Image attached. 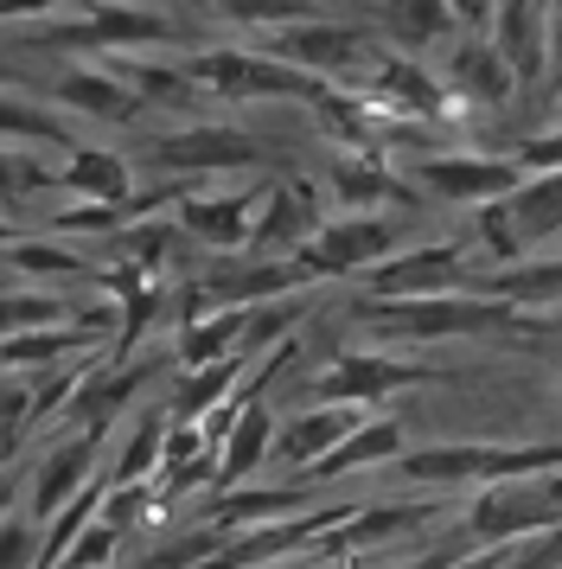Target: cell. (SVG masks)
I'll return each instance as SVG.
<instances>
[{
	"instance_id": "cell-5",
	"label": "cell",
	"mask_w": 562,
	"mask_h": 569,
	"mask_svg": "<svg viewBox=\"0 0 562 569\" xmlns=\"http://www.w3.org/2000/svg\"><path fill=\"white\" fill-rule=\"evenodd\" d=\"M185 78L199 83V90H211V97H224V103H313L327 90L320 78H307V71L281 64V58L237 52V46H224V52H192L185 58Z\"/></svg>"
},
{
	"instance_id": "cell-12",
	"label": "cell",
	"mask_w": 562,
	"mask_h": 569,
	"mask_svg": "<svg viewBox=\"0 0 562 569\" xmlns=\"http://www.w3.org/2000/svg\"><path fill=\"white\" fill-rule=\"evenodd\" d=\"M429 365H409L397 352H345L332 359L320 378H313V397L320 403H352V410H378L383 397H397L409 385H429Z\"/></svg>"
},
{
	"instance_id": "cell-46",
	"label": "cell",
	"mask_w": 562,
	"mask_h": 569,
	"mask_svg": "<svg viewBox=\"0 0 562 569\" xmlns=\"http://www.w3.org/2000/svg\"><path fill=\"white\" fill-rule=\"evenodd\" d=\"M556 116H562V64H556Z\"/></svg>"
},
{
	"instance_id": "cell-27",
	"label": "cell",
	"mask_w": 562,
	"mask_h": 569,
	"mask_svg": "<svg viewBox=\"0 0 562 569\" xmlns=\"http://www.w3.org/2000/svg\"><path fill=\"white\" fill-rule=\"evenodd\" d=\"M167 403H153V410H128V441L109 455L97 480L102 487H134V480H153V467H160V441H167Z\"/></svg>"
},
{
	"instance_id": "cell-17",
	"label": "cell",
	"mask_w": 562,
	"mask_h": 569,
	"mask_svg": "<svg viewBox=\"0 0 562 569\" xmlns=\"http://www.w3.org/2000/svg\"><path fill=\"white\" fill-rule=\"evenodd\" d=\"M434 78L448 83V97H454L460 109H499L511 90H518L511 64L499 58V46H492L485 32H460L454 52H448V64H441Z\"/></svg>"
},
{
	"instance_id": "cell-6",
	"label": "cell",
	"mask_w": 562,
	"mask_h": 569,
	"mask_svg": "<svg viewBox=\"0 0 562 569\" xmlns=\"http://www.w3.org/2000/svg\"><path fill=\"white\" fill-rule=\"evenodd\" d=\"M556 518H562V467H550V473L480 487L473 506H466V531L480 543H511V538H531L543 525H556Z\"/></svg>"
},
{
	"instance_id": "cell-2",
	"label": "cell",
	"mask_w": 562,
	"mask_h": 569,
	"mask_svg": "<svg viewBox=\"0 0 562 569\" xmlns=\"http://www.w3.org/2000/svg\"><path fill=\"white\" fill-rule=\"evenodd\" d=\"M352 320L371 333L390 339H473V333H531V320L492 301V295H415V301H378V295H358Z\"/></svg>"
},
{
	"instance_id": "cell-44",
	"label": "cell",
	"mask_w": 562,
	"mask_h": 569,
	"mask_svg": "<svg viewBox=\"0 0 562 569\" xmlns=\"http://www.w3.org/2000/svg\"><path fill=\"white\" fill-rule=\"evenodd\" d=\"M13 237H20V224H13V218H7V211H0V250H7V243H13Z\"/></svg>"
},
{
	"instance_id": "cell-21",
	"label": "cell",
	"mask_w": 562,
	"mask_h": 569,
	"mask_svg": "<svg viewBox=\"0 0 562 569\" xmlns=\"http://www.w3.org/2000/svg\"><path fill=\"white\" fill-rule=\"evenodd\" d=\"M51 186L77 192V206H122L128 192H134V167H128V154H116V148L77 141L71 154H64V167L51 173Z\"/></svg>"
},
{
	"instance_id": "cell-37",
	"label": "cell",
	"mask_w": 562,
	"mask_h": 569,
	"mask_svg": "<svg viewBox=\"0 0 562 569\" xmlns=\"http://www.w3.org/2000/svg\"><path fill=\"white\" fill-rule=\"evenodd\" d=\"M0 569H39V525L20 506L0 518Z\"/></svg>"
},
{
	"instance_id": "cell-8",
	"label": "cell",
	"mask_w": 562,
	"mask_h": 569,
	"mask_svg": "<svg viewBox=\"0 0 562 569\" xmlns=\"http://www.w3.org/2000/svg\"><path fill=\"white\" fill-rule=\"evenodd\" d=\"M102 441L109 429H64L39 448V461L26 467V487H20V512L46 531L58 506H71L77 492L97 480V461H102Z\"/></svg>"
},
{
	"instance_id": "cell-1",
	"label": "cell",
	"mask_w": 562,
	"mask_h": 569,
	"mask_svg": "<svg viewBox=\"0 0 562 569\" xmlns=\"http://www.w3.org/2000/svg\"><path fill=\"white\" fill-rule=\"evenodd\" d=\"M185 32L153 13V7H64L46 20H20V27H0V52H46V58H116L134 46H179Z\"/></svg>"
},
{
	"instance_id": "cell-25",
	"label": "cell",
	"mask_w": 562,
	"mask_h": 569,
	"mask_svg": "<svg viewBox=\"0 0 562 569\" xmlns=\"http://www.w3.org/2000/svg\"><path fill=\"white\" fill-rule=\"evenodd\" d=\"M313 506V487H230L204 499V525L237 538L243 525H269L275 512H307Z\"/></svg>"
},
{
	"instance_id": "cell-26",
	"label": "cell",
	"mask_w": 562,
	"mask_h": 569,
	"mask_svg": "<svg viewBox=\"0 0 562 569\" xmlns=\"http://www.w3.org/2000/svg\"><path fill=\"white\" fill-rule=\"evenodd\" d=\"M378 32H383L390 52L422 58V52H434V46L454 32V13H448V0H383L378 7Z\"/></svg>"
},
{
	"instance_id": "cell-32",
	"label": "cell",
	"mask_w": 562,
	"mask_h": 569,
	"mask_svg": "<svg viewBox=\"0 0 562 569\" xmlns=\"http://www.w3.org/2000/svg\"><path fill=\"white\" fill-rule=\"evenodd\" d=\"M39 327H77V301L58 288H0V339L13 333H39Z\"/></svg>"
},
{
	"instance_id": "cell-24",
	"label": "cell",
	"mask_w": 562,
	"mask_h": 569,
	"mask_svg": "<svg viewBox=\"0 0 562 569\" xmlns=\"http://www.w3.org/2000/svg\"><path fill=\"white\" fill-rule=\"evenodd\" d=\"M269 436H275V410L269 403H250L218 441V467H211V492L250 487L255 467H269Z\"/></svg>"
},
{
	"instance_id": "cell-40",
	"label": "cell",
	"mask_w": 562,
	"mask_h": 569,
	"mask_svg": "<svg viewBox=\"0 0 562 569\" xmlns=\"http://www.w3.org/2000/svg\"><path fill=\"white\" fill-rule=\"evenodd\" d=\"M492 7H499V0H448V13H454L460 32H485L492 27Z\"/></svg>"
},
{
	"instance_id": "cell-39",
	"label": "cell",
	"mask_w": 562,
	"mask_h": 569,
	"mask_svg": "<svg viewBox=\"0 0 562 569\" xmlns=\"http://www.w3.org/2000/svg\"><path fill=\"white\" fill-rule=\"evenodd\" d=\"M77 0H0V27H20V20H46V13H64Z\"/></svg>"
},
{
	"instance_id": "cell-41",
	"label": "cell",
	"mask_w": 562,
	"mask_h": 569,
	"mask_svg": "<svg viewBox=\"0 0 562 569\" xmlns=\"http://www.w3.org/2000/svg\"><path fill=\"white\" fill-rule=\"evenodd\" d=\"M543 64H562V0H543Z\"/></svg>"
},
{
	"instance_id": "cell-31",
	"label": "cell",
	"mask_w": 562,
	"mask_h": 569,
	"mask_svg": "<svg viewBox=\"0 0 562 569\" xmlns=\"http://www.w3.org/2000/svg\"><path fill=\"white\" fill-rule=\"evenodd\" d=\"M250 327V308H211L199 320H179V365L199 371V365H218L237 352V339Z\"/></svg>"
},
{
	"instance_id": "cell-9",
	"label": "cell",
	"mask_w": 562,
	"mask_h": 569,
	"mask_svg": "<svg viewBox=\"0 0 562 569\" xmlns=\"http://www.w3.org/2000/svg\"><path fill=\"white\" fill-rule=\"evenodd\" d=\"M397 243H403V224L397 218L345 211V218H320V231L307 237L294 257L307 262L313 282H339V276H371L383 257H397Z\"/></svg>"
},
{
	"instance_id": "cell-11",
	"label": "cell",
	"mask_w": 562,
	"mask_h": 569,
	"mask_svg": "<svg viewBox=\"0 0 562 569\" xmlns=\"http://www.w3.org/2000/svg\"><path fill=\"white\" fill-rule=\"evenodd\" d=\"M403 180L429 199H448V206H492L524 186V167L492 154H409Z\"/></svg>"
},
{
	"instance_id": "cell-10",
	"label": "cell",
	"mask_w": 562,
	"mask_h": 569,
	"mask_svg": "<svg viewBox=\"0 0 562 569\" xmlns=\"http://www.w3.org/2000/svg\"><path fill=\"white\" fill-rule=\"evenodd\" d=\"M480 262H466V243H422L403 257H383L364 276V295L378 301H415V295H473Z\"/></svg>"
},
{
	"instance_id": "cell-42",
	"label": "cell",
	"mask_w": 562,
	"mask_h": 569,
	"mask_svg": "<svg viewBox=\"0 0 562 569\" xmlns=\"http://www.w3.org/2000/svg\"><path fill=\"white\" fill-rule=\"evenodd\" d=\"M20 487H26V467H0V518L20 506Z\"/></svg>"
},
{
	"instance_id": "cell-35",
	"label": "cell",
	"mask_w": 562,
	"mask_h": 569,
	"mask_svg": "<svg viewBox=\"0 0 562 569\" xmlns=\"http://www.w3.org/2000/svg\"><path fill=\"white\" fill-rule=\"evenodd\" d=\"M499 569H562V518L531 531V538H511L499 550Z\"/></svg>"
},
{
	"instance_id": "cell-29",
	"label": "cell",
	"mask_w": 562,
	"mask_h": 569,
	"mask_svg": "<svg viewBox=\"0 0 562 569\" xmlns=\"http://www.w3.org/2000/svg\"><path fill=\"white\" fill-rule=\"evenodd\" d=\"M243 371H250V359H243V352H230V359H218V365L185 371V378L173 385V397H167V416H173V422H204V416L230 397V390L243 385Z\"/></svg>"
},
{
	"instance_id": "cell-28",
	"label": "cell",
	"mask_w": 562,
	"mask_h": 569,
	"mask_svg": "<svg viewBox=\"0 0 562 569\" xmlns=\"http://www.w3.org/2000/svg\"><path fill=\"white\" fill-rule=\"evenodd\" d=\"M473 295H492V301H511V308H556L562 301V257L550 262H499V269H480V288Z\"/></svg>"
},
{
	"instance_id": "cell-3",
	"label": "cell",
	"mask_w": 562,
	"mask_h": 569,
	"mask_svg": "<svg viewBox=\"0 0 562 569\" xmlns=\"http://www.w3.org/2000/svg\"><path fill=\"white\" fill-rule=\"evenodd\" d=\"M562 467V441H434V448H403L397 473L409 487H492V480H524Z\"/></svg>"
},
{
	"instance_id": "cell-14",
	"label": "cell",
	"mask_w": 562,
	"mask_h": 569,
	"mask_svg": "<svg viewBox=\"0 0 562 569\" xmlns=\"http://www.w3.org/2000/svg\"><path fill=\"white\" fill-rule=\"evenodd\" d=\"M39 97H46L51 109H71V116H83V122H109V129L141 122V97H134L116 71H102V64H64V71H58Z\"/></svg>"
},
{
	"instance_id": "cell-4",
	"label": "cell",
	"mask_w": 562,
	"mask_h": 569,
	"mask_svg": "<svg viewBox=\"0 0 562 569\" xmlns=\"http://www.w3.org/2000/svg\"><path fill=\"white\" fill-rule=\"evenodd\" d=\"M262 52L320 83H358L390 46H383L378 27H358V20H294V27L269 32Z\"/></svg>"
},
{
	"instance_id": "cell-22",
	"label": "cell",
	"mask_w": 562,
	"mask_h": 569,
	"mask_svg": "<svg viewBox=\"0 0 562 569\" xmlns=\"http://www.w3.org/2000/svg\"><path fill=\"white\" fill-rule=\"evenodd\" d=\"M102 333L90 327H39V333H13L0 339V371H20V378H39V371H58V365L97 359Z\"/></svg>"
},
{
	"instance_id": "cell-23",
	"label": "cell",
	"mask_w": 562,
	"mask_h": 569,
	"mask_svg": "<svg viewBox=\"0 0 562 569\" xmlns=\"http://www.w3.org/2000/svg\"><path fill=\"white\" fill-rule=\"evenodd\" d=\"M0 269L26 288H58V282H83L90 276V262L77 257L64 237H46V231H20L0 250Z\"/></svg>"
},
{
	"instance_id": "cell-18",
	"label": "cell",
	"mask_w": 562,
	"mask_h": 569,
	"mask_svg": "<svg viewBox=\"0 0 562 569\" xmlns=\"http://www.w3.org/2000/svg\"><path fill=\"white\" fill-rule=\"evenodd\" d=\"M364 416H371V410H352V403H313L307 416H288L275 436H269V461L307 473V467L320 461L327 448H339V441L352 436Z\"/></svg>"
},
{
	"instance_id": "cell-15",
	"label": "cell",
	"mask_w": 562,
	"mask_h": 569,
	"mask_svg": "<svg viewBox=\"0 0 562 569\" xmlns=\"http://www.w3.org/2000/svg\"><path fill=\"white\" fill-rule=\"evenodd\" d=\"M327 192L339 199V211H364V218H378V211H390V206H403V211L422 206V199H415V186L383 160V148L332 160V167H327Z\"/></svg>"
},
{
	"instance_id": "cell-38",
	"label": "cell",
	"mask_w": 562,
	"mask_h": 569,
	"mask_svg": "<svg viewBox=\"0 0 562 569\" xmlns=\"http://www.w3.org/2000/svg\"><path fill=\"white\" fill-rule=\"evenodd\" d=\"M518 167H524V180H531V173H556L562 167V122L556 129H543V134H531V141H518Z\"/></svg>"
},
{
	"instance_id": "cell-16",
	"label": "cell",
	"mask_w": 562,
	"mask_h": 569,
	"mask_svg": "<svg viewBox=\"0 0 562 569\" xmlns=\"http://www.w3.org/2000/svg\"><path fill=\"white\" fill-rule=\"evenodd\" d=\"M262 206V186H237V192H185L179 199V237L185 243H204V250H243L250 237V218Z\"/></svg>"
},
{
	"instance_id": "cell-20",
	"label": "cell",
	"mask_w": 562,
	"mask_h": 569,
	"mask_svg": "<svg viewBox=\"0 0 562 569\" xmlns=\"http://www.w3.org/2000/svg\"><path fill=\"white\" fill-rule=\"evenodd\" d=\"M403 455V416H364L352 436L339 441V448H327L320 461L307 467V480H345V473H371V467H390Z\"/></svg>"
},
{
	"instance_id": "cell-7",
	"label": "cell",
	"mask_w": 562,
	"mask_h": 569,
	"mask_svg": "<svg viewBox=\"0 0 562 569\" xmlns=\"http://www.w3.org/2000/svg\"><path fill=\"white\" fill-rule=\"evenodd\" d=\"M269 141L230 129V122H199V129H173L148 141V167L167 173V180H204V173H243V167H262Z\"/></svg>"
},
{
	"instance_id": "cell-43",
	"label": "cell",
	"mask_w": 562,
	"mask_h": 569,
	"mask_svg": "<svg viewBox=\"0 0 562 569\" xmlns=\"http://www.w3.org/2000/svg\"><path fill=\"white\" fill-rule=\"evenodd\" d=\"M20 455H26V429L0 422V467H20Z\"/></svg>"
},
{
	"instance_id": "cell-45",
	"label": "cell",
	"mask_w": 562,
	"mask_h": 569,
	"mask_svg": "<svg viewBox=\"0 0 562 569\" xmlns=\"http://www.w3.org/2000/svg\"><path fill=\"white\" fill-rule=\"evenodd\" d=\"M0 83H20V71H13V64H0Z\"/></svg>"
},
{
	"instance_id": "cell-13",
	"label": "cell",
	"mask_w": 562,
	"mask_h": 569,
	"mask_svg": "<svg viewBox=\"0 0 562 569\" xmlns=\"http://www.w3.org/2000/svg\"><path fill=\"white\" fill-rule=\"evenodd\" d=\"M313 231H320V192L307 180H275V186H262V206L250 218L243 250L250 257H294Z\"/></svg>"
},
{
	"instance_id": "cell-34",
	"label": "cell",
	"mask_w": 562,
	"mask_h": 569,
	"mask_svg": "<svg viewBox=\"0 0 562 569\" xmlns=\"http://www.w3.org/2000/svg\"><path fill=\"white\" fill-rule=\"evenodd\" d=\"M211 13L237 27H294V20H320V0H211Z\"/></svg>"
},
{
	"instance_id": "cell-33",
	"label": "cell",
	"mask_w": 562,
	"mask_h": 569,
	"mask_svg": "<svg viewBox=\"0 0 562 569\" xmlns=\"http://www.w3.org/2000/svg\"><path fill=\"white\" fill-rule=\"evenodd\" d=\"M179 224L173 218H141V224H122V231L109 237V250H116V262H128V269H148V276H167L179 257Z\"/></svg>"
},
{
	"instance_id": "cell-19",
	"label": "cell",
	"mask_w": 562,
	"mask_h": 569,
	"mask_svg": "<svg viewBox=\"0 0 562 569\" xmlns=\"http://www.w3.org/2000/svg\"><path fill=\"white\" fill-rule=\"evenodd\" d=\"M0 148H58V154H71L77 148V129L58 116V109L39 97V90H26V83H0Z\"/></svg>"
},
{
	"instance_id": "cell-36",
	"label": "cell",
	"mask_w": 562,
	"mask_h": 569,
	"mask_svg": "<svg viewBox=\"0 0 562 569\" xmlns=\"http://www.w3.org/2000/svg\"><path fill=\"white\" fill-rule=\"evenodd\" d=\"M116 543H122V538H116V531H109L102 518H90V525H83V531L71 538V550H64V557H58L51 569H109Z\"/></svg>"
},
{
	"instance_id": "cell-30",
	"label": "cell",
	"mask_w": 562,
	"mask_h": 569,
	"mask_svg": "<svg viewBox=\"0 0 562 569\" xmlns=\"http://www.w3.org/2000/svg\"><path fill=\"white\" fill-rule=\"evenodd\" d=\"M109 71L141 97V109H192L199 103V83L185 78V64H167V58H148V64L141 58H116Z\"/></svg>"
}]
</instances>
